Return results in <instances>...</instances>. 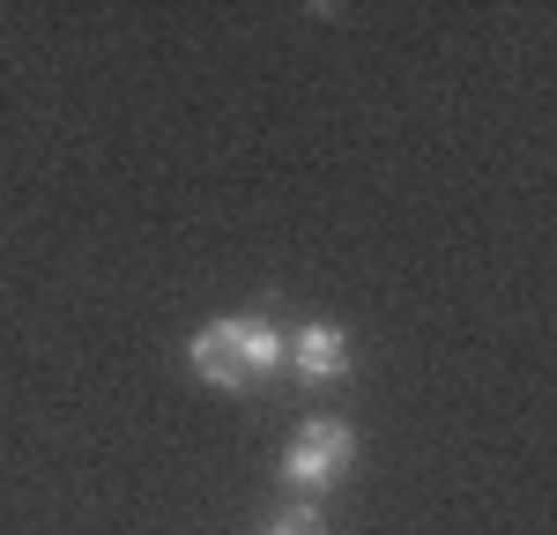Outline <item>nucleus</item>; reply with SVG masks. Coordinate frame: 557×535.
I'll return each instance as SVG.
<instances>
[{"label":"nucleus","instance_id":"nucleus-3","mask_svg":"<svg viewBox=\"0 0 557 535\" xmlns=\"http://www.w3.org/2000/svg\"><path fill=\"white\" fill-rule=\"evenodd\" d=\"M283 364L298 372V380H343L349 372V335L335 327V320H312V327H298V343H283Z\"/></svg>","mask_w":557,"mask_h":535},{"label":"nucleus","instance_id":"nucleus-1","mask_svg":"<svg viewBox=\"0 0 557 535\" xmlns=\"http://www.w3.org/2000/svg\"><path fill=\"white\" fill-rule=\"evenodd\" d=\"M283 364V335L253 320V312H231V320H209L201 335H194V372L209 380V387H253Z\"/></svg>","mask_w":557,"mask_h":535},{"label":"nucleus","instance_id":"nucleus-4","mask_svg":"<svg viewBox=\"0 0 557 535\" xmlns=\"http://www.w3.org/2000/svg\"><path fill=\"white\" fill-rule=\"evenodd\" d=\"M268 535H327V521H320L312 506H290V513H275V521H268Z\"/></svg>","mask_w":557,"mask_h":535},{"label":"nucleus","instance_id":"nucleus-2","mask_svg":"<svg viewBox=\"0 0 557 535\" xmlns=\"http://www.w3.org/2000/svg\"><path fill=\"white\" fill-rule=\"evenodd\" d=\"M349 461H357V432L335 424V416H312V424H298L290 446H283V484L290 490H327Z\"/></svg>","mask_w":557,"mask_h":535}]
</instances>
